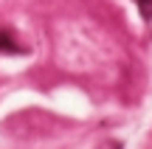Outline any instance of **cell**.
<instances>
[{
	"instance_id": "1",
	"label": "cell",
	"mask_w": 152,
	"mask_h": 149,
	"mask_svg": "<svg viewBox=\"0 0 152 149\" xmlns=\"http://www.w3.org/2000/svg\"><path fill=\"white\" fill-rule=\"evenodd\" d=\"M0 51H6V54H17L20 51V45H17L11 31H0Z\"/></svg>"
},
{
	"instance_id": "2",
	"label": "cell",
	"mask_w": 152,
	"mask_h": 149,
	"mask_svg": "<svg viewBox=\"0 0 152 149\" xmlns=\"http://www.w3.org/2000/svg\"><path fill=\"white\" fill-rule=\"evenodd\" d=\"M135 3H138V9H141V17L149 20L152 17V0H135Z\"/></svg>"
}]
</instances>
